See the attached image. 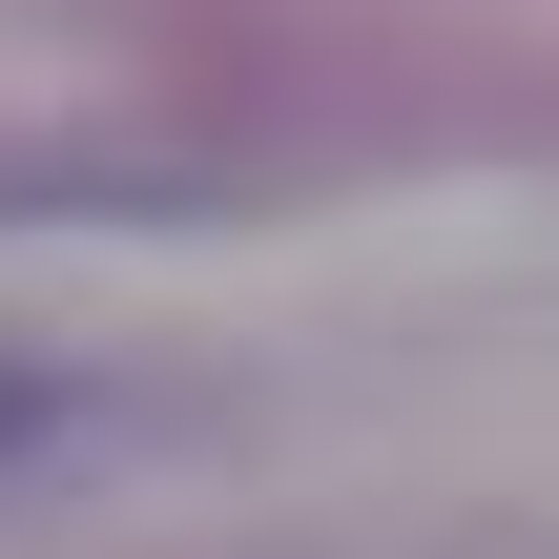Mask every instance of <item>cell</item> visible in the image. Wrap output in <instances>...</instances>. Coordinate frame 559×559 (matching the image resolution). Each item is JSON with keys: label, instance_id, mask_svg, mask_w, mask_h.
Here are the masks:
<instances>
[{"label": "cell", "instance_id": "1", "mask_svg": "<svg viewBox=\"0 0 559 559\" xmlns=\"http://www.w3.org/2000/svg\"><path fill=\"white\" fill-rule=\"evenodd\" d=\"M21 436H41V373H0V456H21Z\"/></svg>", "mask_w": 559, "mask_h": 559}]
</instances>
